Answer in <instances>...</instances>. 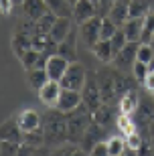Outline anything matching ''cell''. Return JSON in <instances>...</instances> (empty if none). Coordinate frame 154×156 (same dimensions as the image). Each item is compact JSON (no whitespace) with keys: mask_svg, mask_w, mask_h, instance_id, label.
<instances>
[{"mask_svg":"<svg viewBox=\"0 0 154 156\" xmlns=\"http://www.w3.org/2000/svg\"><path fill=\"white\" fill-rule=\"evenodd\" d=\"M91 4H95V6H99V0H89Z\"/></svg>","mask_w":154,"mask_h":156,"instance_id":"obj_47","label":"cell"},{"mask_svg":"<svg viewBox=\"0 0 154 156\" xmlns=\"http://www.w3.org/2000/svg\"><path fill=\"white\" fill-rule=\"evenodd\" d=\"M61 91H63V85L59 81H47L45 85L39 89V99L41 104L47 105V108H57V101L61 98Z\"/></svg>","mask_w":154,"mask_h":156,"instance_id":"obj_8","label":"cell"},{"mask_svg":"<svg viewBox=\"0 0 154 156\" xmlns=\"http://www.w3.org/2000/svg\"><path fill=\"white\" fill-rule=\"evenodd\" d=\"M16 124H18V128L23 130V134H27V132H33V130H39V128L43 126V118L39 116L37 110L27 108V110H23L16 116Z\"/></svg>","mask_w":154,"mask_h":156,"instance_id":"obj_10","label":"cell"},{"mask_svg":"<svg viewBox=\"0 0 154 156\" xmlns=\"http://www.w3.org/2000/svg\"><path fill=\"white\" fill-rule=\"evenodd\" d=\"M20 6H23V14L30 20H39L45 14H49V6L45 0H24Z\"/></svg>","mask_w":154,"mask_h":156,"instance_id":"obj_14","label":"cell"},{"mask_svg":"<svg viewBox=\"0 0 154 156\" xmlns=\"http://www.w3.org/2000/svg\"><path fill=\"white\" fill-rule=\"evenodd\" d=\"M73 150H75V144H69V146L63 144V146H59L51 156H71V154H73Z\"/></svg>","mask_w":154,"mask_h":156,"instance_id":"obj_40","label":"cell"},{"mask_svg":"<svg viewBox=\"0 0 154 156\" xmlns=\"http://www.w3.org/2000/svg\"><path fill=\"white\" fill-rule=\"evenodd\" d=\"M112 75H114V89H116V98L120 99L124 93H128L130 89H134V83L128 81V77L118 69H112Z\"/></svg>","mask_w":154,"mask_h":156,"instance_id":"obj_23","label":"cell"},{"mask_svg":"<svg viewBox=\"0 0 154 156\" xmlns=\"http://www.w3.org/2000/svg\"><path fill=\"white\" fill-rule=\"evenodd\" d=\"M152 41H154V10L150 8L148 14L144 16V29H142V39H140V43L152 45Z\"/></svg>","mask_w":154,"mask_h":156,"instance_id":"obj_28","label":"cell"},{"mask_svg":"<svg viewBox=\"0 0 154 156\" xmlns=\"http://www.w3.org/2000/svg\"><path fill=\"white\" fill-rule=\"evenodd\" d=\"M69 2H71V4L75 6V4H77V2H79V0H69Z\"/></svg>","mask_w":154,"mask_h":156,"instance_id":"obj_49","label":"cell"},{"mask_svg":"<svg viewBox=\"0 0 154 156\" xmlns=\"http://www.w3.org/2000/svg\"><path fill=\"white\" fill-rule=\"evenodd\" d=\"M148 2L146 0H130V18L146 16L148 14Z\"/></svg>","mask_w":154,"mask_h":156,"instance_id":"obj_33","label":"cell"},{"mask_svg":"<svg viewBox=\"0 0 154 156\" xmlns=\"http://www.w3.org/2000/svg\"><path fill=\"white\" fill-rule=\"evenodd\" d=\"M95 77H97V83H99V89H102L103 104H114L116 89H114V75H112V69H109V67L97 69Z\"/></svg>","mask_w":154,"mask_h":156,"instance_id":"obj_7","label":"cell"},{"mask_svg":"<svg viewBox=\"0 0 154 156\" xmlns=\"http://www.w3.org/2000/svg\"><path fill=\"white\" fill-rule=\"evenodd\" d=\"M69 61L65 57H61V55H49V59H47V75H49V79L51 81H61L63 75H65V71L69 69Z\"/></svg>","mask_w":154,"mask_h":156,"instance_id":"obj_11","label":"cell"},{"mask_svg":"<svg viewBox=\"0 0 154 156\" xmlns=\"http://www.w3.org/2000/svg\"><path fill=\"white\" fill-rule=\"evenodd\" d=\"M136 114L140 116V120H142V122L150 124V122L154 120V98H144V99H140V108H138Z\"/></svg>","mask_w":154,"mask_h":156,"instance_id":"obj_30","label":"cell"},{"mask_svg":"<svg viewBox=\"0 0 154 156\" xmlns=\"http://www.w3.org/2000/svg\"><path fill=\"white\" fill-rule=\"evenodd\" d=\"M144 89L150 93H154V73L150 71V75L146 77V81H144Z\"/></svg>","mask_w":154,"mask_h":156,"instance_id":"obj_44","label":"cell"},{"mask_svg":"<svg viewBox=\"0 0 154 156\" xmlns=\"http://www.w3.org/2000/svg\"><path fill=\"white\" fill-rule=\"evenodd\" d=\"M55 20H57V16L53 14V12H49V14H45L43 18H39L37 20V35H49L53 29V24H55Z\"/></svg>","mask_w":154,"mask_h":156,"instance_id":"obj_32","label":"cell"},{"mask_svg":"<svg viewBox=\"0 0 154 156\" xmlns=\"http://www.w3.org/2000/svg\"><path fill=\"white\" fill-rule=\"evenodd\" d=\"M142 29H144V16L128 18V23L122 27L126 39L130 41V43H140V39H142Z\"/></svg>","mask_w":154,"mask_h":156,"instance_id":"obj_20","label":"cell"},{"mask_svg":"<svg viewBox=\"0 0 154 156\" xmlns=\"http://www.w3.org/2000/svg\"><path fill=\"white\" fill-rule=\"evenodd\" d=\"M91 53L95 55L97 59H99V61H102V63H112V61H114V57H116L109 41H99V43H97V45L91 49Z\"/></svg>","mask_w":154,"mask_h":156,"instance_id":"obj_24","label":"cell"},{"mask_svg":"<svg viewBox=\"0 0 154 156\" xmlns=\"http://www.w3.org/2000/svg\"><path fill=\"white\" fill-rule=\"evenodd\" d=\"M112 112H114V110H112V104H102L91 114V118H93V122H95V124H99V126H103V128H108L109 124H112V120H114V114H112Z\"/></svg>","mask_w":154,"mask_h":156,"instance_id":"obj_25","label":"cell"},{"mask_svg":"<svg viewBox=\"0 0 154 156\" xmlns=\"http://www.w3.org/2000/svg\"><path fill=\"white\" fill-rule=\"evenodd\" d=\"M81 95H83V104L89 108L91 114L103 104L102 89H99V83H97L95 71L93 73H87V81H85V85H83V89H81Z\"/></svg>","mask_w":154,"mask_h":156,"instance_id":"obj_3","label":"cell"},{"mask_svg":"<svg viewBox=\"0 0 154 156\" xmlns=\"http://www.w3.org/2000/svg\"><path fill=\"white\" fill-rule=\"evenodd\" d=\"M118 0H99V6H97V10H102V16H108L109 10H112V6L116 4Z\"/></svg>","mask_w":154,"mask_h":156,"instance_id":"obj_39","label":"cell"},{"mask_svg":"<svg viewBox=\"0 0 154 156\" xmlns=\"http://www.w3.org/2000/svg\"><path fill=\"white\" fill-rule=\"evenodd\" d=\"M108 16L112 18V23H114L118 29H122V27L128 23V18H130V0H118V2L112 6V10H109Z\"/></svg>","mask_w":154,"mask_h":156,"instance_id":"obj_16","label":"cell"},{"mask_svg":"<svg viewBox=\"0 0 154 156\" xmlns=\"http://www.w3.org/2000/svg\"><path fill=\"white\" fill-rule=\"evenodd\" d=\"M24 0H14V4H23Z\"/></svg>","mask_w":154,"mask_h":156,"instance_id":"obj_48","label":"cell"},{"mask_svg":"<svg viewBox=\"0 0 154 156\" xmlns=\"http://www.w3.org/2000/svg\"><path fill=\"white\" fill-rule=\"evenodd\" d=\"M33 156H47V154H45V150H43V148H37Z\"/></svg>","mask_w":154,"mask_h":156,"instance_id":"obj_46","label":"cell"},{"mask_svg":"<svg viewBox=\"0 0 154 156\" xmlns=\"http://www.w3.org/2000/svg\"><path fill=\"white\" fill-rule=\"evenodd\" d=\"M85 81H87L85 67H83L79 61H75V63L69 65V69L65 71V75H63V79L59 81V83L63 85V89H75V91H81L83 85H85Z\"/></svg>","mask_w":154,"mask_h":156,"instance_id":"obj_4","label":"cell"},{"mask_svg":"<svg viewBox=\"0 0 154 156\" xmlns=\"http://www.w3.org/2000/svg\"><path fill=\"white\" fill-rule=\"evenodd\" d=\"M109 43H112V49H114V55H118V53L122 51V49H124L126 45H128V43H130V41L126 39V35H124V30H118V33H116L114 37H112V41H109Z\"/></svg>","mask_w":154,"mask_h":156,"instance_id":"obj_38","label":"cell"},{"mask_svg":"<svg viewBox=\"0 0 154 156\" xmlns=\"http://www.w3.org/2000/svg\"><path fill=\"white\" fill-rule=\"evenodd\" d=\"M106 146H108L109 156H124L126 150H128L124 136H109V138L106 140Z\"/></svg>","mask_w":154,"mask_h":156,"instance_id":"obj_27","label":"cell"},{"mask_svg":"<svg viewBox=\"0 0 154 156\" xmlns=\"http://www.w3.org/2000/svg\"><path fill=\"white\" fill-rule=\"evenodd\" d=\"M106 140H108L106 138V128L95 124V122H91L89 128H87V132H85V136H83V140H81L79 148H83L85 152H91L99 142H106Z\"/></svg>","mask_w":154,"mask_h":156,"instance_id":"obj_9","label":"cell"},{"mask_svg":"<svg viewBox=\"0 0 154 156\" xmlns=\"http://www.w3.org/2000/svg\"><path fill=\"white\" fill-rule=\"evenodd\" d=\"M140 95H138L136 87L134 89H130L128 93H124L120 99H118V110H120V114H126V116H136L138 108H140Z\"/></svg>","mask_w":154,"mask_h":156,"instance_id":"obj_13","label":"cell"},{"mask_svg":"<svg viewBox=\"0 0 154 156\" xmlns=\"http://www.w3.org/2000/svg\"><path fill=\"white\" fill-rule=\"evenodd\" d=\"M71 156H89V152H85L83 148H75V150H73V154H71Z\"/></svg>","mask_w":154,"mask_h":156,"instance_id":"obj_45","label":"cell"},{"mask_svg":"<svg viewBox=\"0 0 154 156\" xmlns=\"http://www.w3.org/2000/svg\"><path fill=\"white\" fill-rule=\"evenodd\" d=\"M118 30L120 29L112 23V18L103 16V20H102V41H112V37H114Z\"/></svg>","mask_w":154,"mask_h":156,"instance_id":"obj_37","label":"cell"},{"mask_svg":"<svg viewBox=\"0 0 154 156\" xmlns=\"http://www.w3.org/2000/svg\"><path fill=\"white\" fill-rule=\"evenodd\" d=\"M73 30V24H71V18H57L55 20V24H53L51 33H49V37H51L53 43H63V41L69 37V33Z\"/></svg>","mask_w":154,"mask_h":156,"instance_id":"obj_19","label":"cell"},{"mask_svg":"<svg viewBox=\"0 0 154 156\" xmlns=\"http://www.w3.org/2000/svg\"><path fill=\"white\" fill-rule=\"evenodd\" d=\"M152 98H154V93H152Z\"/></svg>","mask_w":154,"mask_h":156,"instance_id":"obj_50","label":"cell"},{"mask_svg":"<svg viewBox=\"0 0 154 156\" xmlns=\"http://www.w3.org/2000/svg\"><path fill=\"white\" fill-rule=\"evenodd\" d=\"M49 6V12H53L57 18H73V4L69 0H45Z\"/></svg>","mask_w":154,"mask_h":156,"instance_id":"obj_21","label":"cell"},{"mask_svg":"<svg viewBox=\"0 0 154 156\" xmlns=\"http://www.w3.org/2000/svg\"><path fill=\"white\" fill-rule=\"evenodd\" d=\"M102 20H103V16L97 14V16L89 18L87 23H83L79 27L81 39H83V43H85L89 49H93V47L102 41Z\"/></svg>","mask_w":154,"mask_h":156,"instance_id":"obj_5","label":"cell"},{"mask_svg":"<svg viewBox=\"0 0 154 156\" xmlns=\"http://www.w3.org/2000/svg\"><path fill=\"white\" fill-rule=\"evenodd\" d=\"M136 61L150 65V63L154 61V47H152V45H144V43H140V47H138V55H136Z\"/></svg>","mask_w":154,"mask_h":156,"instance_id":"obj_34","label":"cell"},{"mask_svg":"<svg viewBox=\"0 0 154 156\" xmlns=\"http://www.w3.org/2000/svg\"><path fill=\"white\" fill-rule=\"evenodd\" d=\"M124 140H126V146H128V150H134V152H138L140 148L144 146V138H142V134L138 132H132V134H128V136H124Z\"/></svg>","mask_w":154,"mask_h":156,"instance_id":"obj_35","label":"cell"},{"mask_svg":"<svg viewBox=\"0 0 154 156\" xmlns=\"http://www.w3.org/2000/svg\"><path fill=\"white\" fill-rule=\"evenodd\" d=\"M67 116V134H69V144H81V140L85 136L89 124L93 122L91 112L85 104H81L77 110L65 114Z\"/></svg>","mask_w":154,"mask_h":156,"instance_id":"obj_2","label":"cell"},{"mask_svg":"<svg viewBox=\"0 0 154 156\" xmlns=\"http://www.w3.org/2000/svg\"><path fill=\"white\" fill-rule=\"evenodd\" d=\"M43 130H45V142L47 146H59L69 142L67 134V116L63 112L51 108V112H47L43 116Z\"/></svg>","mask_w":154,"mask_h":156,"instance_id":"obj_1","label":"cell"},{"mask_svg":"<svg viewBox=\"0 0 154 156\" xmlns=\"http://www.w3.org/2000/svg\"><path fill=\"white\" fill-rule=\"evenodd\" d=\"M93 16H97V6L91 4L89 0H79V2L73 6V18L79 27L83 23H87L89 18H93Z\"/></svg>","mask_w":154,"mask_h":156,"instance_id":"obj_15","label":"cell"},{"mask_svg":"<svg viewBox=\"0 0 154 156\" xmlns=\"http://www.w3.org/2000/svg\"><path fill=\"white\" fill-rule=\"evenodd\" d=\"M138 47H140V43H128V45L114 57V61H112L114 69L126 73L130 67H134V63H136V55H138Z\"/></svg>","mask_w":154,"mask_h":156,"instance_id":"obj_6","label":"cell"},{"mask_svg":"<svg viewBox=\"0 0 154 156\" xmlns=\"http://www.w3.org/2000/svg\"><path fill=\"white\" fill-rule=\"evenodd\" d=\"M23 130L18 128L16 120L12 118V120H6L0 128V140L2 142H16V144H23Z\"/></svg>","mask_w":154,"mask_h":156,"instance_id":"obj_17","label":"cell"},{"mask_svg":"<svg viewBox=\"0 0 154 156\" xmlns=\"http://www.w3.org/2000/svg\"><path fill=\"white\" fill-rule=\"evenodd\" d=\"M89 156H109L108 152V146H106V142H99V144L93 148L91 152H89Z\"/></svg>","mask_w":154,"mask_h":156,"instance_id":"obj_41","label":"cell"},{"mask_svg":"<svg viewBox=\"0 0 154 156\" xmlns=\"http://www.w3.org/2000/svg\"><path fill=\"white\" fill-rule=\"evenodd\" d=\"M23 144H29L33 146V148H43V146L47 144L45 142V130H43V126L39 128V130H33V132H27L23 136Z\"/></svg>","mask_w":154,"mask_h":156,"instance_id":"obj_29","label":"cell"},{"mask_svg":"<svg viewBox=\"0 0 154 156\" xmlns=\"http://www.w3.org/2000/svg\"><path fill=\"white\" fill-rule=\"evenodd\" d=\"M116 128L120 130L122 136H128V134L136 132V124H134L132 116H126V114H118V118H116Z\"/></svg>","mask_w":154,"mask_h":156,"instance_id":"obj_31","label":"cell"},{"mask_svg":"<svg viewBox=\"0 0 154 156\" xmlns=\"http://www.w3.org/2000/svg\"><path fill=\"white\" fill-rule=\"evenodd\" d=\"M81 104H83V95H81V91H75V89H63L55 110L63 112V114H69V112L77 110Z\"/></svg>","mask_w":154,"mask_h":156,"instance_id":"obj_12","label":"cell"},{"mask_svg":"<svg viewBox=\"0 0 154 156\" xmlns=\"http://www.w3.org/2000/svg\"><path fill=\"white\" fill-rule=\"evenodd\" d=\"M75 43H77V30H71L67 39L57 45V55L65 57L69 63H75V61H77V49H75Z\"/></svg>","mask_w":154,"mask_h":156,"instance_id":"obj_18","label":"cell"},{"mask_svg":"<svg viewBox=\"0 0 154 156\" xmlns=\"http://www.w3.org/2000/svg\"><path fill=\"white\" fill-rule=\"evenodd\" d=\"M47 81H49L47 69H30V71H27V83H29L33 89H37V91L45 85Z\"/></svg>","mask_w":154,"mask_h":156,"instance_id":"obj_26","label":"cell"},{"mask_svg":"<svg viewBox=\"0 0 154 156\" xmlns=\"http://www.w3.org/2000/svg\"><path fill=\"white\" fill-rule=\"evenodd\" d=\"M30 49H34L33 47V37L23 35V33H14V37H12V51H14V55L20 59L24 53L30 51Z\"/></svg>","mask_w":154,"mask_h":156,"instance_id":"obj_22","label":"cell"},{"mask_svg":"<svg viewBox=\"0 0 154 156\" xmlns=\"http://www.w3.org/2000/svg\"><path fill=\"white\" fill-rule=\"evenodd\" d=\"M34 150H37V148H33V146H29V144H20V150H18L16 156H33Z\"/></svg>","mask_w":154,"mask_h":156,"instance_id":"obj_43","label":"cell"},{"mask_svg":"<svg viewBox=\"0 0 154 156\" xmlns=\"http://www.w3.org/2000/svg\"><path fill=\"white\" fill-rule=\"evenodd\" d=\"M12 6H14V0H0V10L4 16H8L12 12Z\"/></svg>","mask_w":154,"mask_h":156,"instance_id":"obj_42","label":"cell"},{"mask_svg":"<svg viewBox=\"0 0 154 156\" xmlns=\"http://www.w3.org/2000/svg\"><path fill=\"white\" fill-rule=\"evenodd\" d=\"M132 73H134V79H136L138 83H142V85H144L146 77L150 75V65L136 61V63H134V67H132Z\"/></svg>","mask_w":154,"mask_h":156,"instance_id":"obj_36","label":"cell"}]
</instances>
